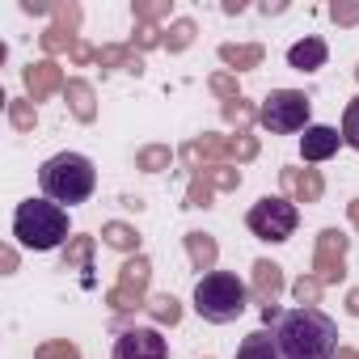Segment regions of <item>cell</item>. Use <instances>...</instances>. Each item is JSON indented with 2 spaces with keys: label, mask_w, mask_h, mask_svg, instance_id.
Returning a JSON list of instances; mask_svg holds the SVG:
<instances>
[{
  "label": "cell",
  "mask_w": 359,
  "mask_h": 359,
  "mask_svg": "<svg viewBox=\"0 0 359 359\" xmlns=\"http://www.w3.org/2000/svg\"><path fill=\"white\" fill-rule=\"evenodd\" d=\"M325 60H330L325 39H300V43L287 47V64L296 72H317V68H325Z\"/></svg>",
  "instance_id": "cell-9"
},
{
  "label": "cell",
  "mask_w": 359,
  "mask_h": 359,
  "mask_svg": "<svg viewBox=\"0 0 359 359\" xmlns=\"http://www.w3.org/2000/svg\"><path fill=\"white\" fill-rule=\"evenodd\" d=\"M250 304V287L245 279H237L233 271H212L195 283V313L212 325H229L245 313Z\"/></svg>",
  "instance_id": "cell-4"
},
{
  "label": "cell",
  "mask_w": 359,
  "mask_h": 359,
  "mask_svg": "<svg viewBox=\"0 0 359 359\" xmlns=\"http://www.w3.org/2000/svg\"><path fill=\"white\" fill-rule=\"evenodd\" d=\"M245 224H250V233H254L258 241H287V237H296L300 208H296L292 199H283V195H266V199H258V203L250 208Z\"/></svg>",
  "instance_id": "cell-6"
},
{
  "label": "cell",
  "mask_w": 359,
  "mask_h": 359,
  "mask_svg": "<svg viewBox=\"0 0 359 359\" xmlns=\"http://www.w3.org/2000/svg\"><path fill=\"white\" fill-rule=\"evenodd\" d=\"M237 359H283V355H279V342H275V334H266V330H254V334H245V338H241V346H237Z\"/></svg>",
  "instance_id": "cell-10"
},
{
  "label": "cell",
  "mask_w": 359,
  "mask_h": 359,
  "mask_svg": "<svg viewBox=\"0 0 359 359\" xmlns=\"http://www.w3.org/2000/svg\"><path fill=\"white\" fill-rule=\"evenodd\" d=\"M342 144L359 152V97H351L342 110Z\"/></svg>",
  "instance_id": "cell-11"
},
{
  "label": "cell",
  "mask_w": 359,
  "mask_h": 359,
  "mask_svg": "<svg viewBox=\"0 0 359 359\" xmlns=\"http://www.w3.org/2000/svg\"><path fill=\"white\" fill-rule=\"evenodd\" d=\"M39 191H43V199H51L60 208L89 203L97 191V169L85 152H55L39 169Z\"/></svg>",
  "instance_id": "cell-2"
},
{
  "label": "cell",
  "mask_w": 359,
  "mask_h": 359,
  "mask_svg": "<svg viewBox=\"0 0 359 359\" xmlns=\"http://www.w3.org/2000/svg\"><path fill=\"white\" fill-rule=\"evenodd\" d=\"M309 114H313V102L300 89H271L266 102H262V110H258V123L271 135H300V131L313 127Z\"/></svg>",
  "instance_id": "cell-5"
},
{
  "label": "cell",
  "mask_w": 359,
  "mask_h": 359,
  "mask_svg": "<svg viewBox=\"0 0 359 359\" xmlns=\"http://www.w3.org/2000/svg\"><path fill=\"white\" fill-rule=\"evenodd\" d=\"M72 233V220H68V208L51 203V199H26L18 203L13 212V237L22 250H34V254H47V250H60Z\"/></svg>",
  "instance_id": "cell-3"
},
{
  "label": "cell",
  "mask_w": 359,
  "mask_h": 359,
  "mask_svg": "<svg viewBox=\"0 0 359 359\" xmlns=\"http://www.w3.org/2000/svg\"><path fill=\"white\" fill-rule=\"evenodd\" d=\"M275 342L283 359H334L338 351V321L313 304L287 309L275 321Z\"/></svg>",
  "instance_id": "cell-1"
},
{
  "label": "cell",
  "mask_w": 359,
  "mask_h": 359,
  "mask_svg": "<svg viewBox=\"0 0 359 359\" xmlns=\"http://www.w3.org/2000/svg\"><path fill=\"white\" fill-rule=\"evenodd\" d=\"M338 144H342V131H338V127L313 123V127L300 135V156H304L309 165H321V161H330V156L338 152Z\"/></svg>",
  "instance_id": "cell-8"
},
{
  "label": "cell",
  "mask_w": 359,
  "mask_h": 359,
  "mask_svg": "<svg viewBox=\"0 0 359 359\" xmlns=\"http://www.w3.org/2000/svg\"><path fill=\"white\" fill-rule=\"evenodd\" d=\"M114 359H169V342L152 325H131L114 338Z\"/></svg>",
  "instance_id": "cell-7"
}]
</instances>
